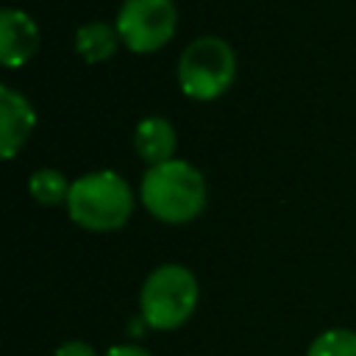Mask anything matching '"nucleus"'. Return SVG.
I'll return each instance as SVG.
<instances>
[{
  "mask_svg": "<svg viewBox=\"0 0 356 356\" xmlns=\"http://www.w3.org/2000/svg\"><path fill=\"white\" fill-rule=\"evenodd\" d=\"M139 197L156 220L167 225H184L192 222L206 206V178L195 164L172 159L147 167L139 184Z\"/></svg>",
  "mask_w": 356,
  "mask_h": 356,
  "instance_id": "obj_1",
  "label": "nucleus"
},
{
  "mask_svg": "<svg viewBox=\"0 0 356 356\" xmlns=\"http://www.w3.org/2000/svg\"><path fill=\"white\" fill-rule=\"evenodd\" d=\"M134 211V192L128 181L111 170L86 172L72 181L67 197V214L75 225L106 234L117 231L131 220Z\"/></svg>",
  "mask_w": 356,
  "mask_h": 356,
  "instance_id": "obj_2",
  "label": "nucleus"
},
{
  "mask_svg": "<svg viewBox=\"0 0 356 356\" xmlns=\"http://www.w3.org/2000/svg\"><path fill=\"white\" fill-rule=\"evenodd\" d=\"M200 286L189 267L161 264L156 267L139 289V314L147 328L172 331L181 328L197 309Z\"/></svg>",
  "mask_w": 356,
  "mask_h": 356,
  "instance_id": "obj_3",
  "label": "nucleus"
},
{
  "mask_svg": "<svg viewBox=\"0 0 356 356\" xmlns=\"http://www.w3.org/2000/svg\"><path fill=\"white\" fill-rule=\"evenodd\" d=\"M236 78V56L220 36H200L189 42L178 58V86L192 100H217Z\"/></svg>",
  "mask_w": 356,
  "mask_h": 356,
  "instance_id": "obj_4",
  "label": "nucleus"
},
{
  "mask_svg": "<svg viewBox=\"0 0 356 356\" xmlns=\"http://www.w3.org/2000/svg\"><path fill=\"white\" fill-rule=\"evenodd\" d=\"M114 28L131 53H156L175 36L178 8L172 0H122Z\"/></svg>",
  "mask_w": 356,
  "mask_h": 356,
  "instance_id": "obj_5",
  "label": "nucleus"
},
{
  "mask_svg": "<svg viewBox=\"0 0 356 356\" xmlns=\"http://www.w3.org/2000/svg\"><path fill=\"white\" fill-rule=\"evenodd\" d=\"M39 50V25L22 8H3L0 14V61L8 70L22 67Z\"/></svg>",
  "mask_w": 356,
  "mask_h": 356,
  "instance_id": "obj_6",
  "label": "nucleus"
},
{
  "mask_svg": "<svg viewBox=\"0 0 356 356\" xmlns=\"http://www.w3.org/2000/svg\"><path fill=\"white\" fill-rule=\"evenodd\" d=\"M33 125H36V111L31 100L3 83L0 86V142H3L6 161H11L17 150L28 142Z\"/></svg>",
  "mask_w": 356,
  "mask_h": 356,
  "instance_id": "obj_7",
  "label": "nucleus"
},
{
  "mask_svg": "<svg viewBox=\"0 0 356 356\" xmlns=\"http://www.w3.org/2000/svg\"><path fill=\"white\" fill-rule=\"evenodd\" d=\"M134 147L150 167L172 161V153L178 147L172 122L164 117H145L134 131Z\"/></svg>",
  "mask_w": 356,
  "mask_h": 356,
  "instance_id": "obj_8",
  "label": "nucleus"
},
{
  "mask_svg": "<svg viewBox=\"0 0 356 356\" xmlns=\"http://www.w3.org/2000/svg\"><path fill=\"white\" fill-rule=\"evenodd\" d=\"M117 42H120V33L117 28H111L108 22L103 19H95V22H86L75 31V50L83 61L89 64H100V61H108L114 53H117Z\"/></svg>",
  "mask_w": 356,
  "mask_h": 356,
  "instance_id": "obj_9",
  "label": "nucleus"
},
{
  "mask_svg": "<svg viewBox=\"0 0 356 356\" xmlns=\"http://www.w3.org/2000/svg\"><path fill=\"white\" fill-rule=\"evenodd\" d=\"M70 186L67 184V175L53 170V167H42L36 172H31V181H28V189H31V197L42 206H58V203H67L70 197Z\"/></svg>",
  "mask_w": 356,
  "mask_h": 356,
  "instance_id": "obj_10",
  "label": "nucleus"
},
{
  "mask_svg": "<svg viewBox=\"0 0 356 356\" xmlns=\"http://www.w3.org/2000/svg\"><path fill=\"white\" fill-rule=\"evenodd\" d=\"M306 356H356V331L328 328L312 339Z\"/></svg>",
  "mask_w": 356,
  "mask_h": 356,
  "instance_id": "obj_11",
  "label": "nucleus"
},
{
  "mask_svg": "<svg viewBox=\"0 0 356 356\" xmlns=\"http://www.w3.org/2000/svg\"><path fill=\"white\" fill-rule=\"evenodd\" d=\"M56 356H97V353H95V348H92L89 342H83V339H67V342H61V345L56 348Z\"/></svg>",
  "mask_w": 356,
  "mask_h": 356,
  "instance_id": "obj_12",
  "label": "nucleus"
},
{
  "mask_svg": "<svg viewBox=\"0 0 356 356\" xmlns=\"http://www.w3.org/2000/svg\"><path fill=\"white\" fill-rule=\"evenodd\" d=\"M103 356H150V350H145L139 345H111Z\"/></svg>",
  "mask_w": 356,
  "mask_h": 356,
  "instance_id": "obj_13",
  "label": "nucleus"
}]
</instances>
